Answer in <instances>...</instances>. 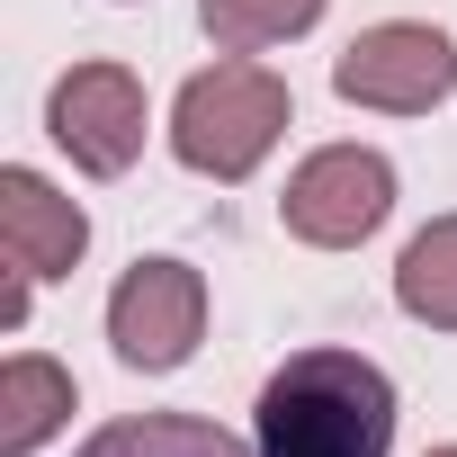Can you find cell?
Wrapping results in <instances>:
<instances>
[{
	"mask_svg": "<svg viewBox=\"0 0 457 457\" xmlns=\"http://www.w3.org/2000/svg\"><path fill=\"white\" fill-rule=\"evenodd\" d=\"M386 215H395V162L377 144H323V153H305L287 170V197H278V224L305 252H359Z\"/></svg>",
	"mask_w": 457,
	"mask_h": 457,
	"instance_id": "3",
	"label": "cell"
},
{
	"mask_svg": "<svg viewBox=\"0 0 457 457\" xmlns=\"http://www.w3.org/2000/svg\"><path fill=\"white\" fill-rule=\"evenodd\" d=\"M332 90L377 117H430L457 90V46L430 19H377L332 54Z\"/></svg>",
	"mask_w": 457,
	"mask_h": 457,
	"instance_id": "4",
	"label": "cell"
},
{
	"mask_svg": "<svg viewBox=\"0 0 457 457\" xmlns=\"http://www.w3.org/2000/svg\"><path fill=\"white\" fill-rule=\"evenodd\" d=\"M287 126H296V90L252 54H224V63L188 72L170 99V153L197 179H252Z\"/></svg>",
	"mask_w": 457,
	"mask_h": 457,
	"instance_id": "2",
	"label": "cell"
},
{
	"mask_svg": "<svg viewBox=\"0 0 457 457\" xmlns=\"http://www.w3.org/2000/svg\"><path fill=\"white\" fill-rule=\"evenodd\" d=\"M261 457H386L395 448V377L368 350H296L270 368L252 403Z\"/></svg>",
	"mask_w": 457,
	"mask_h": 457,
	"instance_id": "1",
	"label": "cell"
},
{
	"mask_svg": "<svg viewBox=\"0 0 457 457\" xmlns=\"http://www.w3.org/2000/svg\"><path fill=\"white\" fill-rule=\"evenodd\" d=\"M430 457H457V448H430Z\"/></svg>",
	"mask_w": 457,
	"mask_h": 457,
	"instance_id": "13",
	"label": "cell"
},
{
	"mask_svg": "<svg viewBox=\"0 0 457 457\" xmlns=\"http://www.w3.org/2000/svg\"><path fill=\"white\" fill-rule=\"evenodd\" d=\"M197 341H206V270L153 252V261H135V270L108 287V350H117L135 377L188 368Z\"/></svg>",
	"mask_w": 457,
	"mask_h": 457,
	"instance_id": "5",
	"label": "cell"
},
{
	"mask_svg": "<svg viewBox=\"0 0 457 457\" xmlns=\"http://www.w3.org/2000/svg\"><path fill=\"white\" fill-rule=\"evenodd\" d=\"M63 421H72V368L19 350L0 368V457H37Z\"/></svg>",
	"mask_w": 457,
	"mask_h": 457,
	"instance_id": "8",
	"label": "cell"
},
{
	"mask_svg": "<svg viewBox=\"0 0 457 457\" xmlns=\"http://www.w3.org/2000/svg\"><path fill=\"white\" fill-rule=\"evenodd\" d=\"M28 287H37V278L10 270V287H0V332H19V323H28Z\"/></svg>",
	"mask_w": 457,
	"mask_h": 457,
	"instance_id": "12",
	"label": "cell"
},
{
	"mask_svg": "<svg viewBox=\"0 0 457 457\" xmlns=\"http://www.w3.org/2000/svg\"><path fill=\"white\" fill-rule=\"evenodd\" d=\"M72 457H261V448H243L234 430H215L197 412H135V421L90 430Z\"/></svg>",
	"mask_w": 457,
	"mask_h": 457,
	"instance_id": "9",
	"label": "cell"
},
{
	"mask_svg": "<svg viewBox=\"0 0 457 457\" xmlns=\"http://www.w3.org/2000/svg\"><path fill=\"white\" fill-rule=\"evenodd\" d=\"M0 252H10V270H28V278H72L81 270V252H90V215H81V197H63L54 179H37V170H0Z\"/></svg>",
	"mask_w": 457,
	"mask_h": 457,
	"instance_id": "7",
	"label": "cell"
},
{
	"mask_svg": "<svg viewBox=\"0 0 457 457\" xmlns=\"http://www.w3.org/2000/svg\"><path fill=\"white\" fill-rule=\"evenodd\" d=\"M314 19H323V0H197V28L215 37V54H270L305 37Z\"/></svg>",
	"mask_w": 457,
	"mask_h": 457,
	"instance_id": "11",
	"label": "cell"
},
{
	"mask_svg": "<svg viewBox=\"0 0 457 457\" xmlns=\"http://www.w3.org/2000/svg\"><path fill=\"white\" fill-rule=\"evenodd\" d=\"M395 305L430 332H457V215H430L395 261Z\"/></svg>",
	"mask_w": 457,
	"mask_h": 457,
	"instance_id": "10",
	"label": "cell"
},
{
	"mask_svg": "<svg viewBox=\"0 0 457 457\" xmlns=\"http://www.w3.org/2000/svg\"><path fill=\"white\" fill-rule=\"evenodd\" d=\"M144 126H153V108H144V81L126 63H72L46 90V135L90 179H126L144 162Z\"/></svg>",
	"mask_w": 457,
	"mask_h": 457,
	"instance_id": "6",
	"label": "cell"
}]
</instances>
